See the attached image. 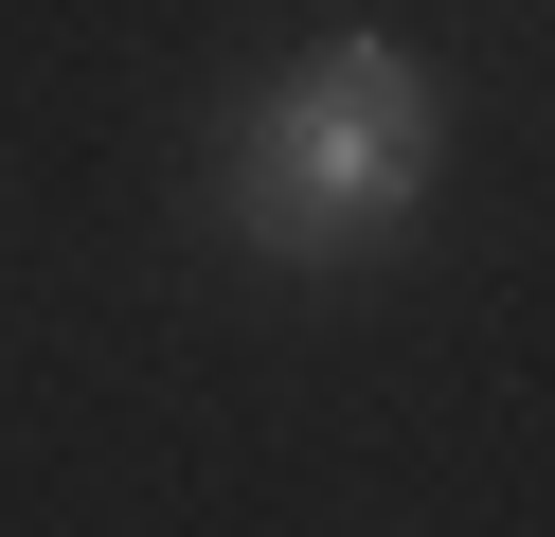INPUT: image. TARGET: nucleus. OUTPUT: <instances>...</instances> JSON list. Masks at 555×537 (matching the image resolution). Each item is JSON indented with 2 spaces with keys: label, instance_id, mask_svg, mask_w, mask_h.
I'll list each match as a JSON object with an SVG mask.
<instances>
[{
  "label": "nucleus",
  "instance_id": "obj_1",
  "mask_svg": "<svg viewBox=\"0 0 555 537\" xmlns=\"http://www.w3.org/2000/svg\"><path fill=\"white\" fill-rule=\"evenodd\" d=\"M448 162V90L412 72V36H323V54H287L251 107H233V251H269V269H340V251H376L412 197H430Z\"/></svg>",
  "mask_w": 555,
  "mask_h": 537
}]
</instances>
